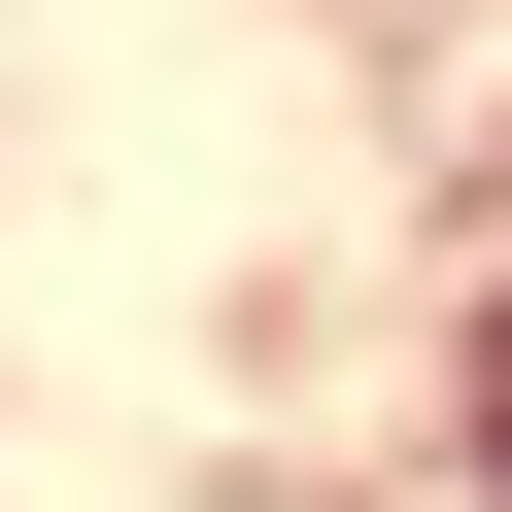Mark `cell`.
<instances>
[{
    "label": "cell",
    "mask_w": 512,
    "mask_h": 512,
    "mask_svg": "<svg viewBox=\"0 0 512 512\" xmlns=\"http://www.w3.org/2000/svg\"><path fill=\"white\" fill-rule=\"evenodd\" d=\"M478 478H512V308H478Z\"/></svg>",
    "instance_id": "6da1fadb"
}]
</instances>
